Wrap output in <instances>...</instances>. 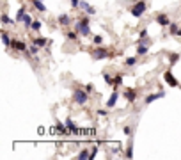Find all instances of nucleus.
<instances>
[{
  "mask_svg": "<svg viewBox=\"0 0 181 160\" xmlns=\"http://www.w3.org/2000/svg\"><path fill=\"white\" fill-rule=\"evenodd\" d=\"M77 32H80L82 36H91V29H89V18H82L75 23Z\"/></svg>",
  "mask_w": 181,
  "mask_h": 160,
  "instance_id": "nucleus-1",
  "label": "nucleus"
},
{
  "mask_svg": "<svg viewBox=\"0 0 181 160\" xmlns=\"http://www.w3.org/2000/svg\"><path fill=\"white\" fill-rule=\"evenodd\" d=\"M146 2H144V0H138V2L130 9V13H132V16H135V18H140L144 13H146Z\"/></svg>",
  "mask_w": 181,
  "mask_h": 160,
  "instance_id": "nucleus-2",
  "label": "nucleus"
},
{
  "mask_svg": "<svg viewBox=\"0 0 181 160\" xmlns=\"http://www.w3.org/2000/svg\"><path fill=\"white\" fill-rule=\"evenodd\" d=\"M87 91H83V89H77L73 93V101L75 103H78V105H85V101H87Z\"/></svg>",
  "mask_w": 181,
  "mask_h": 160,
  "instance_id": "nucleus-3",
  "label": "nucleus"
},
{
  "mask_svg": "<svg viewBox=\"0 0 181 160\" xmlns=\"http://www.w3.org/2000/svg\"><path fill=\"white\" fill-rule=\"evenodd\" d=\"M163 80H165V84L170 85V87H178V85H179L178 80H176V77H174L170 71H165V73H163Z\"/></svg>",
  "mask_w": 181,
  "mask_h": 160,
  "instance_id": "nucleus-4",
  "label": "nucleus"
},
{
  "mask_svg": "<svg viewBox=\"0 0 181 160\" xmlns=\"http://www.w3.org/2000/svg\"><path fill=\"white\" fill-rule=\"evenodd\" d=\"M110 53H108V50H105V48H96V50H92V57L98 61V59H105V57H108Z\"/></svg>",
  "mask_w": 181,
  "mask_h": 160,
  "instance_id": "nucleus-5",
  "label": "nucleus"
},
{
  "mask_svg": "<svg viewBox=\"0 0 181 160\" xmlns=\"http://www.w3.org/2000/svg\"><path fill=\"white\" fill-rule=\"evenodd\" d=\"M160 98H165V93L163 91H160V93H153V94H147L146 96V105H149V103H153L155 100H160Z\"/></svg>",
  "mask_w": 181,
  "mask_h": 160,
  "instance_id": "nucleus-6",
  "label": "nucleus"
},
{
  "mask_svg": "<svg viewBox=\"0 0 181 160\" xmlns=\"http://www.w3.org/2000/svg\"><path fill=\"white\" fill-rule=\"evenodd\" d=\"M117 98H119V93H117V91H114L112 94H110V98L108 100H106V109H114V107H115V103H117Z\"/></svg>",
  "mask_w": 181,
  "mask_h": 160,
  "instance_id": "nucleus-7",
  "label": "nucleus"
},
{
  "mask_svg": "<svg viewBox=\"0 0 181 160\" xmlns=\"http://www.w3.org/2000/svg\"><path fill=\"white\" fill-rule=\"evenodd\" d=\"M11 46H13L14 50L18 52H27V45L23 41H18V39H13V43H11Z\"/></svg>",
  "mask_w": 181,
  "mask_h": 160,
  "instance_id": "nucleus-8",
  "label": "nucleus"
},
{
  "mask_svg": "<svg viewBox=\"0 0 181 160\" xmlns=\"http://www.w3.org/2000/svg\"><path fill=\"white\" fill-rule=\"evenodd\" d=\"M156 21H158V25H162V27H167V25L172 23V21L169 20L167 14H158V16H156Z\"/></svg>",
  "mask_w": 181,
  "mask_h": 160,
  "instance_id": "nucleus-9",
  "label": "nucleus"
},
{
  "mask_svg": "<svg viewBox=\"0 0 181 160\" xmlns=\"http://www.w3.org/2000/svg\"><path fill=\"white\" fill-rule=\"evenodd\" d=\"M124 98L130 101V103H133V101L137 100V93H135L133 89H126V91H124Z\"/></svg>",
  "mask_w": 181,
  "mask_h": 160,
  "instance_id": "nucleus-10",
  "label": "nucleus"
},
{
  "mask_svg": "<svg viewBox=\"0 0 181 160\" xmlns=\"http://www.w3.org/2000/svg\"><path fill=\"white\" fill-rule=\"evenodd\" d=\"M80 7H82L83 11H87V14H96V9H94L92 5H89L87 2H83V0L80 2Z\"/></svg>",
  "mask_w": 181,
  "mask_h": 160,
  "instance_id": "nucleus-11",
  "label": "nucleus"
},
{
  "mask_svg": "<svg viewBox=\"0 0 181 160\" xmlns=\"http://www.w3.org/2000/svg\"><path fill=\"white\" fill-rule=\"evenodd\" d=\"M0 36H2V43H4V46H5V48H9V46H11V43H13V39H11V36L7 34V32H2V34H0Z\"/></svg>",
  "mask_w": 181,
  "mask_h": 160,
  "instance_id": "nucleus-12",
  "label": "nucleus"
},
{
  "mask_svg": "<svg viewBox=\"0 0 181 160\" xmlns=\"http://www.w3.org/2000/svg\"><path fill=\"white\" fill-rule=\"evenodd\" d=\"M21 21H23L25 29H30V27H32V23H34V20H32V16H30V14H27V13H25V16H23V20H21Z\"/></svg>",
  "mask_w": 181,
  "mask_h": 160,
  "instance_id": "nucleus-13",
  "label": "nucleus"
},
{
  "mask_svg": "<svg viewBox=\"0 0 181 160\" xmlns=\"http://www.w3.org/2000/svg\"><path fill=\"white\" fill-rule=\"evenodd\" d=\"M66 126H68V130L73 132V133H77V132H78V128H77V125H75L73 119H66Z\"/></svg>",
  "mask_w": 181,
  "mask_h": 160,
  "instance_id": "nucleus-14",
  "label": "nucleus"
},
{
  "mask_svg": "<svg viewBox=\"0 0 181 160\" xmlns=\"http://www.w3.org/2000/svg\"><path fill=\"white\" fill-rule=\"evenodd\" d=\"M77 158L78 160H87V158H91V151L89 149H82V151L77 155Z\"/></svg>",
  "mask_w": 181,
  "mask_h": 160,
  "instance_id": "nucleus-15",
  "label": "nucleus"
},
{
  "mask_svg": "<svg viewBox=\"0 0 181 160\" xmlns=\"http://www.w3.org/2000/svg\"><path fill=\"white\" fill-rule=\"evenodd\" d=\"M146 53H147V46L140 41V43H138V46H137V55H146Z\"/></svg>",
  "mask_w": 181,
  "mask_h": 160,
  "instance_id": "nucleus-16",
  "label": "nucleus"
},
{
  "mask_svg": "<svg viewBox=\"0 0 181 160\" xmlns=\"http://www.w3.org/2000/svg\"><path fill=\"white\" fill-rule=\"evenodd\" d=\"M59 23H60V25H69V23H71V18H69L68 14H60V16H59Z\"/></svg>",
  "mask_w": 181,
  "mask_h": 160,
  "instance_id": "nucleus-17",
  "label": "nucleus"
},
{
  "mask_svg": "<svg viewBox=\"0 0 181 160\" xmlns=\"http://www.w3.org/2000/svg\"><path fill=\"white\" fill-rule=\"evenodd\" d=\"M34 43H36L37 46L45 48V46H46V43H48V39H46V37H36V39H34Z\"/></svg>",
  "mask_w": 181,
  "mask_h": 160,
  "instance_id": "nucleus-18",
  "label": "nucleus"
},
{
  "mask_svg": "<svg viewBox=\"0 0 181 160\" xmlns=\"http://www.w3.org/2000/svg\"><path fill=\"white\" fill-rule=\"evenodd\" d=\"M2 23H4V25H14V23H16V20H11V18L4 13V14H2Z\"/></svg>",
  "mask_w": 181,
  "mask_h": 160,
  "instance_id": "nucleus-19",
  "label": "nucleus"
},
{
  "mask_svg": "<svg viewBox=\"0 0 181 160\" xmlns=\"http://www.w3.org/2000/svg\"><path fill=\"white\" fill-rule=\"evenodd\" d=\"M32 2H34V5H36V9H37V11H43V13L46 11V5L43 4L41 0H32Z\"/></svg>",
  "mask_w": 181,
  "mask_h": 160,
  "instance_id": "nucleus-20",
  "label": "nucleus"
},
{
  "mask_svg": "<svg viewBox=\"0 0 181 160\" xmlns=\"http://www.w3.org/2000/svg\"><path fill=\"white\" fill-rule=\"evenodd\" d=\"M25 11H27L25 7H20V11H18V14H16L14 20H16V21H21V20H23V16H25Z\"/></svg>",
  "mask_w": 181,
  "mask_h": 160,
  "instance_id": "nucleus-21",
  "label": "nucleus"
},
{
  "mask_svg": "<svg viewBox=\"0 0 181 160\" xmlns=\"http://www.w3.org/2000/svg\"><path fill=\"white\" fill-rule=\"evenodd\" d=\"M178 59H179V53H170V55H169V61H170V66H174V64L178 62Z\"/></svg>",
  "mask_w": 181,
  "mask_h": 160,
  "instance_id": "nucleus-22",
  "label": "nucleus"
},
{
  "mask_svg": "<svg viewBox=\"0 0 181 160\" xmlns=\"http://www.w3.org/2000/svg\"><path fill=\"white\" fill-rule=\"evenodd\" d=\"M39 50H41V46H37L36 43H34V45L30 46V55H37V53H39Z\"/></svg>",
  "mask_w": 181,
  "mask_h": 160,
  "instance_id": "nucleus-23",
  "label": "nucleus"
},
{
  "mask_svg": "<svg viewBox=\"0 0 181 160\" xmlns=\"http://www.w3.org/2000/svg\"><path fill=\"white\" fill-rule=\"evenodd\" d=\"M103 78H105V82H106V84H108V85H114V78L110 77V75H108V73H103Z\"/></svg>",
  "mask_w": 181,
  "mask_h": 160,
  "instance_id": "nucleus-24",
  "label": "nucleus"
},
{
  "mask_svg": "<svg viewBox=\"0 0 181 160\" xmlns=\"http://www.w3.org/2000/svg\"><path fill=\"white\" fill-rule=\"evenodd\" d=\"M123 78H124L123 75H117V77L114 78V87H115V85H121L123 84Z\"/></svg>",
  "mask_w": 181,
  "mask_h": 160,
  "instance_id": "nucleus-25",
  "label": "nucleus"
},
{
  "mask_svg": "<svg viewBox=\"0 0 181 160\" xmlns=\"http://www.w3.org/2000/svg\"><path fill=\"white\" fill-rule=\"evenodd\" d=\"M41 25H43V23H41L39 20H34V23H32V27H30V29H32V30H39V29H41Z\"/></svg>",
  "mask_w": 181,
  "mask_h": 160,
  "instance_id": "nucleus-26",
  "label": "nucleus"
},
{
  "mask_svg": "<svg viewBox=\"0 0 181 160\" xmlns=\"http://www.w3.org/2000/svg\"><path fill=\"white\" fill-rule=\"evenodd\" d=\"M135 62H137V57H128L126 59V66H135Z\"/></svg>",
  "mask_w": 181,
  "mask_h": 160,
  "instance_id": "nucleus-27",
  "label": "nucleus"
},
{
  "mask_svg": "<svg viewBox=\"0 0 181 160\" xmlns=\"http://www.w3.org/2000/svg\"><path fill=\"white\" fill-rule=\"evenodd\" d=\"M66 37H68V39H71V41H75L78 36H77V32H68V34H66Z\"/></svg>",
  "mask_w": 181,
  "mask_h": 160,
  "instance_id": "nucleus-28",
  "label": "nucleus"
},
{
  "mask_svg": "<svg viewBox=\"0 0 181 160\" xmlns=\"http://www.w3.org/2000/svg\"><path fill=\"white\" fill-rule=\"evenodd\" d=\"M178 30H179V29H178V25H176L174 21H172V23H170V32H172V34L176 36V34H178Z\"/></svg>",
  "mask_w": 181,
  "mask_h": 160,
  "instance_id": "nucleus-29",
  "label": "nucleus"
},
{
  "mask_svg": "<svg viewBox=\"0 0 181 160\" xmlns=\"http://www.w3.org/2000/svg\"><path fill=\"white\" fill-rule=\"evenodd\" d=\"M132 149H133V148H132V144H130V146H128V149H126V153H124L128 158H132V157H133V151H132Z\"/></svg>",
  "mask_w": 181,
  "mask_h": 160,
  "instance_id": "nucleus-30",
  "label": "nucleus"
},
{
  "mask_svg": "<svg viewBox=\"0 0 181 160\" xmlns=\"http://www.w3.org/2000/svg\"><path fill=\"white\" fill-rule=\"evenodd\" d=\"M94 45H101V41H103V36H94Z\"/></svg>",
  "mask_w": 181,
  "mask_h": 160,
  "instance_id": "nucleus-31",
  "label": "nucleus"
},
{
  "mask_svg": "<svg viewBox=\"0 0 181 160\" xmlns=\"http://www.w3.org/2000/svg\"><path fill=\"white\" fill-rule=\"evenodd\" d=\"M138 36H140V41H142V39H146V37H147V29H142Z\"/></svg>",
  "mask_w": 181,
  "mask_h": 160,
  "instance_id": "nucleus-32",
  "label": "nucleus"
},
{
  "mask_svg": "<svg viewBox=\"0 0 181 160\" xmlns=\"http://www.w3.org/2000/svg\"><path fill=\"white\" fill-rule=\"evenodd\" d=\"M123 130H124V133H126L128 137H130V135H132V126H124V128H123Z\"/></svg>",
  "mask_w": 181,
  "mask_h": 160,
  "instance_id": "nucleus-33",
  "label": "nucleus"
},
{
  "mask_svg": "<svg viewBox=\"0 0 181 160\" xmlns=\"http://www.w3.org/2000/svg\"><path fill=\"white\" fill-rule=\"evenodd\" d=\"M96 153H98V148H91V158H94Z\"/></svg>",
  "mask_w": 181,
  "mask_h": 160,
  "instance_id": "nucleus-34",
  "label": "nucleus"
},
{
  "mask_svg": "<svg viewBox=\"0 0 181 160\" xmlns=\"http://www.w3.org/2000/svg\"><path fill=\"white\" fill-rule=\"evenodd\" d=\"M69 2H71L73 7H78V5H80V0H69Z\"/></svg>",
  "mask_w": 181,
  "mask_h": 160,
  "instance_id": "nucleus-35",
  "label": "nucleus"
},
{
  "mask_svg": "<svg viewBox=\"0 0 181 160\" xmlns=\"http://www.w3.org/2000/svg\"><path fill=\"white\" fill-rule=\"evenodd\" d=\"M94 87H92V84H87V85H85V91H87V93H91Z\"/></svg>",
  "mask_w": 181,
  "mask_h": 160,
  "instance_id": "nucleus-36",
  "label": "nucleus"
},
{
  "mask_svg": "<svg viewBox=\"0 0 181 160\" xmlns=\"http://www.w3.org/2000/svg\"><path fill=\"white\" fill-rule=\"evenodd\" d=\"M98 114H100V116H106V110H105V109H101V110H98Z\"/></svg>",
  "mask_w": 181,
  "mask_h": 160,
  "instance_id": "nucleus-37",
  "label": "nucleus"
},
{
  "mask_svg": "<svg viewBox=\"0 0 181 160\" xmlns=\"http://www.w3.org/2000/svg\"><path fill=\"white\" fill-rule=\"evenodd\" d=\"M176 36H181V29H179V30H178V34H176Z\"/></svg>",
  "mask_w": 181,
  "mask_h": 160,
  "instance_id": "nucleus-38",
  "label": "nucleus"
}]
</instances>
